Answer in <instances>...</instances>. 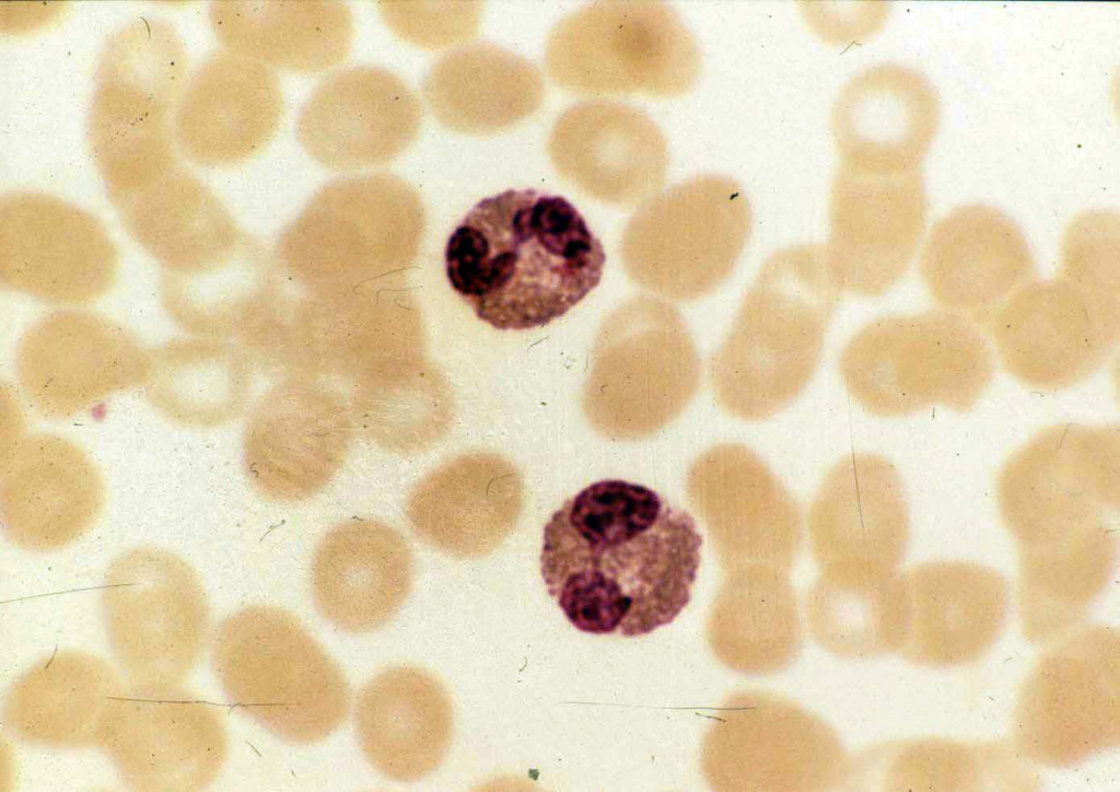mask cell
<instances>
[{
  "instance_id": "cell-1",
  "label": "cell",
  "mask_w": 1120,
  "mask_h": 792,
  "mask_svg": "<svg viewBox=\"0 0 1120 792\" xmlns=\"http://www.w3.org/2000/svg\"><path fill=\"white\" fill-rule=\"evenodd\" d=\"M701 544L686 511L643 485L606 479L567 499L547 521L540 573L578 630L639 637L688 605Z\"/></svg>"
},
{
  "instance_id": "cell-2",
  "label": "cell",
  "mask_w": 1120,
  "mask_h": 792,
  "mask_svg": "<svg viewBox=\"0 0 1120 792\" xmlns=\"http://www.w3.org/2000/svg\"><path fill=\"white\" fill-rule=\"evenodd\" d=\"M452 289L498 330L545 326L600 282L606 254L561 196L508 189L478 201L444 251Z\"/></svg>"
},
{
  "instance_id": "cell-3",
  "label": "cell",
  "mask_w": 1120,
  "mask_h": 792,
  "mask_svg": "<svg viewBox=\"0 0 1120 792\" xmlns=\"http://www.w3.org/2000/svg\"><path fill=\"white\" fill-rule=\"evenodd\" d=\"M842 291L824 245L789 246L770 256L710 359L719 406L761 420L791 405L817 370Z\"/></svg>"
},
{
  "instance_id": "cell-4",
  "label": "cell",
  "mask_w": 1120,
  "mask_h": 792,
  "mask_svg": "<svg viewBox=\"0 0 1120 792\" xmlns=\"http://www.w3.org/2000/svg\"><path fill=\"white\" fill-rule=\"evenodd\" d=\"M212 667L231 701L285 742L323 741L349 715L345 673L283 608L250 605L226 617L213 639Z\"/></svg>"
},
{
  "instance_id": "cell-5",
  "label": "cell",
  "mask_w": 1120,
  "mask_h": 792,
  "mask_svg": "<svg viewBox=\"0 0 1120 792\" xmlns=\"http://www.w3.org/2000/svg\"><path fill=\"white\" fill-rule=\"evenodd\" d=\"M188 57L175 27L140 18L106 42L97 67L88 138L108 198L139 188L177 164L172 117Z\"/></svg>"
},
{
  "instance_id": "cell-6",
  "label": "cell",
  "mask_w": 1120,
  "mask_h": 792,
  "mask_svg": "<svg viewBox=\"0 0 1120 792\" xmlns=\"http://www.w3.org/2000/svg\"><path fill=\"white\" fill-rule=\"evenodd\" d=\"M838 369L863 409L891 418L932 406L971 410L993 378L994 360L980 326L937 308L868 322L842 349Z\"/></svg>"
},
{
  "instance_id": "cell-7",
  "label": "cell",
  "mask_w": 1120,
  "mask_h": 792,
  "mask_svg": "<svg viewBox=\"0 0 1120 792\" xmlns=\"http://www.w3.org/2000/svg\"><path fill=\"white\" fill-rule=\"evenodd\" d=\"M545 63L558 86L595 96H680L702 69L693 35L658 1H600L567 14L547 37Z\"/></svg>"
},
{
  "instance_id": "cell-8",
  "label": "cell",
  "mask_w": 1120,
  "mask_h": 792,
  "mask_svg": "<svg viewBox=\"0 0 1120 792\" xmlns=\"http://www.w3.org/2000/svg\"><path fill=\"white\" fill-rule=\"evenodd\" d=\"M1020 684L1010 742L1034 767L1078 766L1120 744V633L1084 624L1043 647Z\"/></svg>"
},
{
  "instance_id": "cell-9",
  "label": "cell",
  "mask_w": 1120,
  "mask_h": 792,
  "mask_svg": "<svg viewBox=\"0 0 1120 792\" xmlns=\"http://www.w3.org/2000/svg\"><path fill=\"white\" fill-rule=\"evenodd\" d=\"M104 626L129 683L145 690L183 687L211 631L208 593L196 569L163 548L118 556L101 593Z\"/></svg>"
},
{
  "instance_id": "cell-10",
  "label": "cell",
  "mask_w": 1120,
  "mask_h": 792,
  "mask_svg": "<svg viewBox=\"0 0 1120 792\" xmlns=\"http://www.w3.org/2000/svg\"><path fill=\"white\" fill-rule=\"evenodd\" d=\"M700 764L718 791H827L859 773L822 719L760 690L725 699L703 736Z\"/></svg>"
},
{
  "instance_id": "cell-11",
  "label": "cell",
  "mask_w": 1120,
  "mask_h": 792,
  "mask_svg": "<svg viewBox=\"0 0 1120 792\" xmlns=\"http://www.w3.org/2000/svg\"><path fill=\"white\" fill-rule=\"evenodd\" d=\"M748 199L733 178L701 174L651 201L627 241L650 265V278L684 302L715 292L732 275L751 231Z\"/></svg>"
},
{
  "instance_id": "cell-12",
  "label": "cell",
  "mask_w": 1120,
  "mask_h": 792,
  "mask_svg": "<svg viewBox=\"0 0 1120 792\" xmlns=\"http://www.w3.org/2000/svg\"><path fill=\"white\" fill-rule=\"evenodd\" d=\"M119 269L116 242L89 211L45 193L1 196L2 287L47 304L84 305L113 289Z\"/></svg>"
},
{
  "instance_id": "cell-13",
  "label": "cell",
  "mask_w": 1120,
  "mask_h": 792,
  "mask_svg": "<svg viewBox=\"0 0 1120 792\" xmlns=\"http://www.w3.org/2000/svg\"><path fill=\"white\" fill-rule=\"evenodd\" d=\"M996 488L1010 535L1048 524L1118 519L1119 426L1059 423L1041 429L1008 457Z\"/></svg>"
},
{
  "instance_id": "cell-14",
  "label": "cell",
  "mask_w": 1120,
  "mask_h": 792,
  "mask_svg": "<svg viewBox=\"0 0 1120 792\" xmlns=\"http://www.w3.org/2000/svg\"><path fill=\"white\" fill-rule=\"evenodd\" d=\"M928 207L922 170L839 164L829 191L826 247L842 290L868 298L896 286L917 253Z\"/></svg>"
},
{
  "instance_id": "cell-15",
  "label": "cell",
  "mask_w": 1120,
  "mask_h": 792,
  "mask_svg": "<svg viewBox=\"0 0 1120 792\" xmlns=\"http://www.w3.org/2000/svg\"><path fill=\"white\" fill-rule=\"evenodd\" d=\"M686 488L723 573L754 566L790 571L801 548V510L752 451L711 447L690 466Z\"/></svg>"
},
{
  "instance_id": "cell-16",
  "label": "cell",
  "mask_w": 1120,
  "mask_h": 792,
  "mask_svg": "<svg viewBox=\"0 0 1120 792\" xmlns=\"http://www.w3.org/2000/svg\"><path fill=\"white\" fill-rule=\"evenodd\" d=\"M149 350L125 326L90 311L49 313L21 337L16 376L33 408L67 419L118 392L142 385Z\"/></svg>"
},
{
  "instance_id": "cell-17",
  "label": "cell",
  "mask_w": 1120,
  "mask_h": 792,
  "mask_svg": "<svg viewBox=\"0 0 1120 792\" xmlns=\"http://www.w3.org/2000/svg\"><path fill=\"white\" fill-rule=\"evenodd\" d=\"M987 329L1004 370L1023 385L1047 392L1088 380L1120 338V322L1059 273L1023 287Z\"/></svg>"
},
{
  "instance_id": "cell-18",
  "label": "cell",
  "mask_w": 1120,
  "mask_h": 792,
  "mask_svg": "<svg viewBox=\"0 0 1120 792\" xmlns=\"http://www.w3.org/2000/svg\"><path fill=\"white\" fill-rule=\"evenodd\" d=\"M137 791H199L222 771L229 738L221 713L183 687H126L101 747Z\"/></svg>"
},
{
  "instance_id": "cell-19",
  "label": "cell",
  "mask_w": 1120,
  "mask_h": 792,
  "mask_svg": "<svg viewBox=\"0 0 1120 792\" xmlns=\"http://www.w3.org/2000/svg\"><path fill=\"white\" fill-rule=\"evenodd\" d=\"M820 572L885 581L899 571L910 538L901 478L868 453L841 459L824 478L807 516Z\"/></svg>"
},
{
  "instance_id": "cell-20",
  "label": "cell",
  "mask_w": 1120,
  "mask_h": 792,
  "mask_svg": "<svg viewBox=\"0 0 1120 792\" xmlns=\"http://www.w3.org/2000/svg\"><path fill=\"white\" fill-rule=\"evenodd\" d=\"M422 107L397 74L358 66L324 79L302 105L296 137L317 164L349 172L388 164L418 138Z\"/></svg>"
},
{
  "instance_id": "cell-21",
  "label": "cell",
  "mask_w": 1120,
  "mask_h": 792,
  "mask_svg": "<svg viewBox=\"0 0 1120 792\" xmlns=\"http://www.w3.org/2000/svg\"><path fill=\"white\" fill-rule=\"evenodd\" d=\"M897 582L903 620L898 654L912 665L953 668L975 664L1004 630L1007 584L989 566L928 561L899 570Z\"/></svg>"
},
{
  "instance_id": "cell-22",
  "label": "cell",
  "mask_w": 1120,
  "mask_h": 792,
  "mask_svg": "<svg viewBox=\"0 0 1120 792\" xmlns=\"http://www.w3.org/2000/svg\"><path fill=\"white\" fill-rule=\"evenodd\" d=\"M1016 604L1026 641L1049 645L1085 624L1118 559V520L1049 524L1011 536Z\"/></svg>"
},
{
  "instance_id": "cell-23",
  "label": "cell",
  "mask_w": 1120,
  "mask_h": 792,
  "mask_svg": "<svg viewBox=\"0 0 1120 792\" xmlns=\"http://www.w3.org/2000/svg\"><path fill=\"white\" fill-rule=\"evenodd\" d=\"M921 280L938 308L988 328L996 311L1037 277L1031 249L1001 210L962 205L932 226L919 259Z\"/></svg>"
},
{
  "instance_id": "cell-24",
  "label": "cell",
  "mask_w": 1120,
  "mask_h": 792,
  "mask_svg": "<svg viewBox=\"0 0 1120 792\" xmlns=\"http://www.w3.org/2000/svg\"><path fill=\"white\" fill-rule=\"evenodd\" d=\"M4 531L32 551L65 548L103 513V477L75 442L50 433L22 438L3 465L0 486Z\"/></svg>"
},
{
  "instance_id": "cell-25",
  "label": "cell",
  "mask_w": 1120,
  "mask_h": 792,
  "mask_svg": "<svg viewBox=\"0 0 1120 792\" xmlns=\"http://www.w3.org/2000/svg\"><path fill=\"white\" fill-rule=\"evenodd\" d=\"M283 112L281 85L271 68L218 50L185 84L174 115L176 144L199 166L236 165L269 144Z\"/></svg>"
},
{
  "instance_id": "cell-26",
  "label": "cell",
  "mask_w": 1120,
  "mask_h": 792,
  "mask_svg": "<svg viewBox=\"0 0 1120 792\" xmlns=\"http://www.w3.org/2000/svg\"><path fill=\"white\" fill-rule=\"evenodd\" d=\"M558 174L579 190L616 205L638 203L665 183L669 152L660 127L643 110L612 101L565 109L547 142Z\"/></svg>"
},
{
  "instance_id": "cell-27",
  "label": "cell",
  "mask_w": 1120,
  "mask_h": 792,
  "mask_svg": "<svg viewBox=\"0 0 1120 792\" xmlns=\"http://www.w3.org/2000/svg\"><path fill=\"white\" fill-rule=\"evenodd\" d=\"M938 121L930 81L912 68L882 63L843 85L830 129L841 165L901 172L922 168Z\"/></svg>"
},
{
  "instance_id": "cell-28",
  "label": "cell",
  "mask_w": 1120,
  "mask_h": 792,
  "mask_svg": "<svg viewBox=\"0 0 1120 792\" xmlns=\"http://www.w3.org/2000/svg\"><path fill=\"white\" fill-rule=\"evenodd\" d=\"M415 561L405 537L370 519L342 522L319 541L312 591L320 615L348 633L383 628L408 597Z\"/></svg>"
},
{
  "instance_id": "cell-29",
  "label": "cell",
  "mask_w": 1120,
  "mask_h": 792,
  "mask_svg": "<svg viewBox=\"0 0 1120 792\" xmlns=\"http://www.w3.org/2000/svg\"><path fill=\"white\" fill-rule=\"evenodd\" d=\"M524 488L517 469L491 453L459 455L411 489L406 516L427 545L457 558L495 548L515 526Z\"/></svg>"
},
{
  "instance_id": "cell-30",
  "label": "cell",
  "mask_w": 1120,
  "mask_h": 792,
  "mask_svg": "<svg viewBox=\"0 0 1120 792\" xmlns=\"http://www.w3.org/2000/svg\"><path fill=\"white\" fill-rule=\"evenodd\" d=\"M349 423L326 396L285 392L250 418L244 434L246 475L267 499L296 503L317 494L350 447Z\"/></svg>"
},
{
  "instance_id": "cell-31",
  "label": "cell",
  "mask_w": 1120,
  "mask_h": 792,
  "mask_svg": "<svg viewBox=\"0 0 1120 792\" xmlns=\"http://www.w3.org/2000/svg\"><path fill=\"white\" fill-rule=\"evenodd\" d=\"M126 687L105 659L85 651H57L12 685L4 722L16 738L31 745L101 748Z\"/></svg>"
},
{
  "instance_id": "cell-32",
  "label": "cell",
  "mask_w": 1120,
  "mask_h": 792,
  "mask_svg": "<svg viewBox=\"0 0 1120 792\" xmlns=\"http://www.w3.org/2000/svg\"><path fill=\"white\" fill-rule=\"evenodd\" d=\"M354 723L361 749L380 773L394 781H418L435 771L448 752L452 703L427 669L394 666L362 687Z\"/></svg>"
},
{
  "instance_id": "cell-33",
  "label": "cell",
  "mask_w": 1120,
  "mask_h": 792,
  "mask_svg": "<svg viewBox=\"0 0 1120 792\" xmlns=\"http://www.w3.org/2000/svg\"><path fill=\"white\" fill-rule=\"evenodd\" d=\"M130 237L162 267L189 275L232 256L240 234L219 197L176 166L158 179L109 197Z\"/></svg>"
},
{
  "instance_id": "cell-34",
  "label": "cell",
  "mask_w": 1120,
  "mask_h": 792,
  "mask_svg": "<svg viewBox=\"0 0 1120 792\" xmlns=\"http://www.w3.org/2000/svg\"><path fill=\"white\" fill-rule=\"evenodd\" d=\"M423 96L446 129L469 136L505 131L542 105L538 67L503 47L477 43L440 57L423 81Z\"/></svg>"
},
{
  "instance_id": "cell-35",
  "label": "cell",
  "mask_w": 1120,
  "mask_h": 792,
  "mask_svg": "<svg viewBox=\"0 0 1120 792\" xmlns=\"http://www.w3.org/2000/svg\"><path fill=\"white\" fill-rule=\"evenodd\" d=\"M209 15L226 50L302 74L343 61L354 33L350 9L335 1H215Z\"/></svg>"
},
{
  "instance_id": "cell-36",
  "label": "cell",
  "mask_w": 1120,
  "mask_h": 792,
  "mask_svg": "<svg viewBox=\"0 0 1120 792\" xmlns=\"http://www.w3.org/2000/svg\"><path fill=\"white\" fill-rule=\"evenodd\" d=\"M788 573L766 566L723 573L705 624L708 644L722 664L770 675L797 659L802 627Z\"/></svg>"
},
{
  "instance_id": "cell-37",
  "label": "cell",
  "mask_w": 1120,
  "mask_h": 792,
  "mask_svg": "<svg viewBox=\"0 0 1120 792\" xmlns=\"http://www.w3.org/2000/svg\"><path fill=\"white\" fill-rule=\"evenodd\" d=\"M151 406L182 427L212 429L233 420L245 401V366L226 345L179 338L149 350L142 385Z\"/></svg>"
},
{
  "instance_id": "cell-38",
  "label": "cell",
  "mask_w": 1120,
  "mask_h": 792,
  "mask_svg": "<svg viewBox=\"0 0 1120 792\" xmlns=\"http://www.w3.org/2000/svg\"><path fill=\"white\" fill-rule=\"evenodd\" d=\"M883 789L890 791H1029L1038 788L1035 767L1010 739L962 742L942 737L908 739L883 747Z\"/></svg>"
},
{
  "instance_id": "cell-39",
  "label": "cell",
  "mask_w": 1120,
  "mask_h": 792,
  "mask_svg": "<svg viewBox=\"0 0 1120 792\" xmlns=\"http://www.w3.org/2000/svg\"><path fill=\"white\" fill-rule=\"evenodd\" d=\"M897 573L885 581H867L820 572L806 597L807 626L815 641L847 659L898 653L903 620Z\"/></svg>"
},
{
  "instance_id": "cell-40",
  "label": "cell",
  "mask_w": 1120,
  "mask_h": 792,
  "mask_svg": "<svg viewBox=\"0 0 1120 792\" xmlns=\"http://www.w3.org/2000/svg\"><path fill=\"white\" fill-rule=\"evenodd\" d=\"M363 428L382 450L413 454L433 446L447 428L440 385L428 376L383 380L364 391Z\"/></svg>"
},
{
  "instance_id": "cell-41",
  "label": "cell",
  "mask_w": 1120,
  "mask_h": 792,
  "mask_svg": "<svg viewBox=\"0 0 1120 792\" xmlns=\"http://www.w3.org/2000/svg\"><path fill=\"white\" fill-rule=\"evenodd\" d=\"M1119 216L1092 210L1074 218L1060 247L1058 273L1120 321Z\"/></svg>"
},
{
  "instance_id": "cell-42",
  "label": "cell",
  "mask_w": 1120,
  "mask_h": 792,
  "mask_svg": "<svg viewBox=\"0 0 1120 792\" xmlns=\"http://www.w3.org/2000/svg\"><path fill=\"white\" fill-rule=\"evenodd\" d=\"M377 5L397 36L429 49L471 38L481 14V4L476 2L381 1Z\"/></svg>"
}]
</instances>
